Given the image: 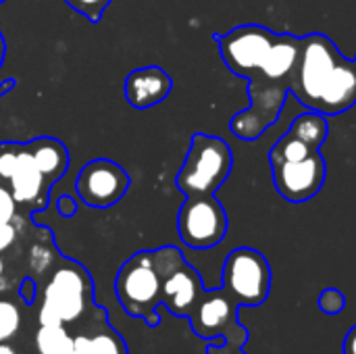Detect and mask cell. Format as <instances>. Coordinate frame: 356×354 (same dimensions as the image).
Masks as SVG:
<instances>
[{
  "instance_id": "cell-1",
  "label": "cell",
  "mask_w": 356,
  "mask_h": 354,
  "mask_svg": "<svg viewBox=\"0 0 356 354\" xmlns=\"http://www.w3.org/2000/svg\"><path fill=\"white\" fill-rule=\"evenodd\" d=\"M92 280L88 271L69 259H63L50 273L44 292L42 305L38 311L40 325H75L92 309Z\"/></svg>"
},
{
  "instance_id": "cell-2",
  "label": "cell",
  "mask_w": 356,
  "mask_h": 354,
  "mask_svg": "<svg viewBox=\"0 0 356 354\" xmlns=\"http://www.w3.org/2000/svg\"><path fill=\"white\" fill-rule=\"evenodd\" d=\"M232 167L234 154L225 140L196 134L175 184L186 196L215 194L229 177Z\"/></svg>"
},
{
  "instance_id": "cell-3",
  "label": "cell",
  "mask_w": 356,
  "mask_h": 354,
  "mask_svg": "<svg viewBox=\"0 0 356 354\" xmlns=\"http://www.w3.org/2000/svg\"><path fill=\"white\" fill-rule=\"evenodd\" d=\"M115 292L127 315L156 328L161 323L159 307L163 305V277L152 263V252L142 250L123 263L115 280Z\"/></svg>"
},
{
  "instance_id": "cell-4",
  "label": "cell",
  "mask_w": 356,
  "mask_h": 354,
  "mask_svg": "<svg viewBox=\"0 0 356 354\" xmlns=\"http://www.w3.org/2000/svg\"><path fill=\"white\" fill-rule=\"evenodd\" d=\"M340 58L342 54L327 35L311 33L307 38H300V54L290 81V92L298 98L300 104L317 111L325 83Z\"/></svg>"
},
{
  "instance_id": "cell-5",
  "label": "cell",
  "mask_w": 356,
  "mask_h": 354,
  "mask_svg": "<svg viewBox=\"0 0 356 354\" xmlns=\"http://www.w3.org/2000/svg\"><path fill=\"white\" fill-rule=\"evenodd\" d=\"M223 288L240 307H261L271 292L269 261L254 248L242 246L227 255L223 265Z\"/></svg>"
},
{
  "instance_id": "cell-6",
  "label": "cell",
  "mask_w": 356,
  "mask_h": 354,
  "mask_svg": "<svg viewBox=\"0 0 356 354\" xmlns=\"http://www.w3.org/2000/svg\"><path fill=\"white\" fill-rule=\"evenodd\" d=\"M177 232L194 250L215 248L227 234V213L215 194L186 196L177 215Z\"/></svg>"
},
{
  "instance_id": "cell-7",
  "label": "cell",
  "mask_w": 356,
  "mask_h": 354,
  "mask_svg": "<svg viewBox=\"0 0 356 354\" xmlns=\"http://www.w3.org/2000/svg\"><path fill=\"white\" fill-rule=\"evenodd\" d=\"M240 305L221 286L217 290H204L196 311L190 317L192 332L202 340H236L246 344L248 330L238 319Z\"/></svg>"
},
{
  "instance_id": "cell-8",
  "label": "cell",
  "mask_w": 356,
  "mask_h": 354,
  "mask_svg": "<svg viewBox=\"0 0 356 354\" xmlns=\"http://www.w3.org/2000/svg\"><path fill=\"white\" fill-rule=\"evenodd\" d=\"M275 40L277 33L263 25H240L225 35L215 33L221 58L236 75L242 77H252L261 71V65Z\"/></svg>"
},
{
  "instance_id": "cell-9",
  "label": "cell",
  "mask_w": 356,
  "mask_h": 354,
  "mask_svg": "<svg viewBox=\"0 0 356 354\" xmlns=\"http://www.w3.org/2000/svg\"><path fill=\"white\" fill-rule=\"evenodd\" d=\"M248 79H250V102L252 104L244 113L236 115L232 119L229 127L238 138L254 140L271 123L277 121V117L284 108L286 94L290 92V86L271 81V79L263 77L261 73H254Z\"/></svg>"
},
{
  "instance_id": "cell-10",
  "label": "cell",
  "mask_w": 356,
  "mask_h": 354,
  "mask_svg": "<svg viewBox=\"0 0 356 354\" xmlns=\"http://www.w3.org/2000/svg\"><path fill=\"white\" fill-rule=\"evenodd\" d=\"M77 196L94 209L117 204L129 190V175L121 165L108 159L90 161L77 175Z\"/></svg>"
},
{
  "instance_id": "cell-11",
  "label": "cell",
  "mask_w": 356,
  "mask_h": 354,
  "mask_svg": "<svg viewBox=\"0 0 356 354\" xmlns=\"http://www.w3.org/2000/svg\"><path fill=\"white\" fill-rule=\"evenodd\" d=\"M271 175L275 190L282 194V198L300 204L319 194V190L325 184L327 165L323 154L317 150L305 161L271 165Z\"/></svg>"
},
{
  "instance_id": "cell-12",
  "label": "cell",
  "mask_w": 356,
  "mask_h": 354,
  "mask_svg": "<svg viewBox=\"0 0 356 354\" xmlns=\"http://www.w3.org/2000/svg\"><path fill=\"white\" fill-rule=\"evenodd\" d=\"M6 186H8L10 194L15 196L17 204L23 207L25 211L33 213V211H40L46 207L52 182L38 167L27 144H19V161H17L15 173Z\"/></svg>"
},
{
  "instance_id": "cell-13",
  "label": "cell",
  "mask_w": 356,
  "mask_h": 354,
  "mask_svg": "<svg viewBox=\"0 0 356 354\" xmlns=\"http://www.w3.org/2000/svg\"><path fill=\"white\" fill-rule=\"evenodd\" d=\"M204 294L198 271L186 261L163 277V307L175 317L190 319Z\"/></svg>"
},
{
  "instance_id": "cell-14",
  "label": "cell",
  "mask_w": 356,
  "mask_h": 354,
  "mask_svg": "<svg viewBox=\"0 0 356 354\" xmlns=\"http://www.w3.org/2000/svg\"><path fill=\"white\" fill-rule=\"evenodd\" d=\"M81 323L86 328L73 334L75 354H127L125 340L108 325L104 309L94 307Z\"/></svg>"
},
{
  "instance_id": "cell-15",
  "label": "cell",
  "mask_w": 356,
  "mask_h": 354,
  "mask_svg": "<svg viewBox=\"0 0 356 354\" xmlns=\"http://www.w3.org/2000/svg\"><path fill=\"white\" fill-rule=\"evenodd\" d=\"M173 88V79L161 67H142L125 77V98L134 108L161 104Z\"/></svg>"
},
{
  "instance_id": "cell-16",
  "label": "cell",
  "mask_w": 356,
  "mask_h": 354,
  "mask_svg": "<svg viewBox=\"0 0 356 354\" xmlns=\"http://www.w3.org/2000/svg\"><path fill=\"white\" fill-rule=\"evenodd\" d=\"M356 102V58H340L336 69L332 71L325 90L319 98L317 111L323 113L325 117L330 115H340L355 106Z\"/></svg>"
},
{
  "instance_id": "cell-17",
  "label": "cell",
  "mask_w": 356,
  "mask_h": 354,
  "mask_svg": "<svg viewBox=\"0 0 356 354\" xmlns=\"http://www.w3.org/2000/svg\"><path fill=\"white\" fill-rule=\"evenodd\" d=\"M298 54H300V38L292 33H277V40L267 52L259 73L271 81L290 86L292 75L296 71Z\"/></svg>"
},
{
  "instance_id": "cell-18",
  "label": "cell",
  "mask_w": 356,
  "mask_h": 354,
  "mask_svg": "<svg viewBox=\"0 0 356 354\" xmlns=\"http://www.w3.org/2000/svg\"><path fill=\"white\" fill-rule=\"evenodd\" d=\"M33 161L42 169V173L54 184L69 167V150L63 142L54 138H38L33 142H27Z\"/></svg>"
},
{
  "instance_id": "cell-19",
  "label": "cell",
  "mask_w": 356,
  "mask_h": 354,
  "mask_svg": "<svg viewBox=\"0 0 356 354\" xmlns=\"http://www.w3.org/2000/svg\"><path fill=\"white\" fill-rule=\"evenodd\" d=\"M29 354H75V340L67 325H40Z\"/></svg>"
},
{
  "instance_id": "cell-20",
  "label": "cell",
  "mask_w": 356,
  "mask_h": 354,
  "mask_svg": "<svg viewBox=\"0 0 356 354\" xmlns=\"http://www.w3.org/2000/svg\"><path fill=\"white\" fill-rule=\"evenodd\" d=\"M290 131L298 138H302L309 146H313L315 150H319V146L327 140L330 134V125L323 113L319 111H307L302 115H298L294 119V123L290 125Z\"/></svg>"
},
{
  "instance_id": "cell-21",
  "label": "cell",
  "mask_w": 356,
  "mask_h": 354,
  "mask_svg": "<svg viewBox=\"0 0 356 354\" xmlns=\"http://www.w3.org/2000/svg\"><path fill=\"white\" fill-rule=\"evenodd\" d=\"M313 152H317L313 146H309L302 138L294 136L292 131H288L286 136H282L277 140V144L271 148L269 152V163L271 165H280V163H296V161H305L307 156H311Z\"/></svg>"
},
{
  "instance_id": "cell-22",
  "label": "cell",
  "mask_w": 356,
  "mask_h": 354,
  "mask_svg": "<svg viewBox=\"0 0 356 354\" xmlns=\"http://www.w3.org/2000/svg\"><path fill=\"white\" fill-rule=\"evenodd\" d=\"M54 263H56V250L52 246L50 236H48V240L35 242L29 248V267L35 275H44Z\"/></svg>"
},
{
  "instance_id": "cell-23",
  "label": "cell",
  "mask_w": 356,
  "mask_h": 354,
  "mask_svg": "<svg viewBox=\"0 0 356 354\" xmlns=\"http://www.w3.org/2000/svg\"><path fill=\"white\" fill-rule=\"evenodd\" d=\"M21 330V311L15 303L0 298V342H10Z\"/></svg>"
},
{
  "instance_id": "cell-24",
  "label": "cell",
  "mask_w": 356,
  "mask_h": 354,
  "mask_svg": "<svg viewBox=\"0 0 356 354\" xmlns=\"http://www.w3.org/2000/svg\"><path fill=\"white\" fill-rule=\"evenodd\" d=\"M317 305L325 315H338L346 309V296L338 288H327L319 294Z\"/></svg>"
},
{
  "instance_id": "cell-25",
  "label": "cell",
  "mask_w": 356,
  "mask_h": 354,
  "mask_svg": "<svg viewBox=\"0 0 356 354\" xmlns=\"http://www.w3.org/2000/svg\"><path fill=\"white\" fill-rule=\"evenodd\" d=\"M19 161V144H0V184H8Z\"/></svg>"
},
{
  "instance_id": "cell-26",
  "label": "cell",
  "mask_w": 356,
  "mask_h": 354,
  "mask_svg": "<svg viewBox=\"0 0 356 354\" xmlns=\"http://www.w3.org/2000/svg\"><path fill=\"white\" fill-rule=\"evenodd\" d=\"M73 10L81 13L83 17H88L92 23H98L102 19V13L106 10V6L111 4V0H65Z\"/></svg>"
},
{
  "instance_id": "cell-27",
  "label": "cell",
  "mask_w": 356,
  "mask_h": 354,
  "mask_svg": "<svg viewBox=\"0 0 356 354\" xmlns=\"http://www.w3.org/2000/svg\"><path fill=\"white\" fill-rule=\"evenodd\" d=\"M19 204L15 200V196L10 194L6 184H0V223H8L15 221V217L19 215Z\"/></svg>"
},
{
  "instance_id": "cell-28",
  "label": "cell",
  "mask_w": 356,
  "mask_h": 354,
  "mask_svg": "<svg viewBox=\"0 0 356 354\" xmlns=\"http://www.w3.org/2000/svg\"><path fill=\"white\" fill-rule=\"evenodd\" d=\"M19 240V215L15 217V221L8 223H0V255L10 250Z\"/></svg>"
},
{
  "instance_id": "cell-29",
  "label": "cell",
  "mask_w": 356,
  "mask_h": 354,
  "mask_svg": "<svg viewBox=\"0 0 356 354\" xmlns=\"http://www.w3.org/2000/svg\"><path fill=\"white\" fill-rule=\"evenodd\" d=\"M207 354H246L244 344L236 340H223V344H209Z\"/></svg>"
},
{
  "instance_id": "cell-30",
  "label": "cell",
  "mask_w": 356,
  "mask_h": 354,
  "mask_svg": "<svg viewBox=\"0 0 356 354\" xmlns=\"http://www.w3.org/2000/svg\"><path fill=\"white\" fill-rule=\"evenodd\" d=\"M35 282H33V277H25L23 282H21V288H19V294L23 296V300L27 303V305H31L33 300H35Z\"/></svg>"
},
{
  "instance_id": "cell-31",
  "label": "cell",
  "mask_w": 356,
  "mask_h": 354,
  "mask_svg": "<svg viewBox=\"0 0 356 354\" xmlns=\"http://www.w3.org/2000/svg\"><path fill=\"white\" fill-rule=\"evenodd\" d=\"M75 211H77V202H73V198H69V196L58 198V213L63 217H73Z\"/></svg>"
},
{
  "instance_id": "cell-32",
  "label": "cell",
  "mask_w": 356,
  "mask_h": 354,
  "mask_svg": "<svg viewBox=\"0 0 356 354\" xmlns=\"http://www.w3.org/2000/svg\"><path fill=\"white\" fill-rule=\"evenodd\" d=\"M342 353L356 354V325H353V328H350V332L346 334L344 344H342Z\"/></svg>"
},
{
  "instance_id": "cell-33",
  "label": "cell",
  "mask_w": 356,
  "mask_h": 354,
  "mask_svg": "<svg viewBox=\"0 0 356 354\" xmlns=\"http://www.w3.org/2000/svg\"><path fill=\"white\" fill-rule=\"evenodd\" d=\"M4 52H6V46H4V38H2V31H0V65H2V61H4ZM13 86H15V79L4 81V83L0 86V96H2L4 92H8Z\"/></svg>"
},
{
  "instance_id": "cell-34",
  "label": "cell",
  "mask_w": 356,
  "mask_h": 354,
  "mask_svg": "<svg viewBox=\"0 0 356 354\" xmlns=\"http://www.w3.org/2000/svg\"><path fill=\"white\" fill-rule=\"evenodd\" d=\"M0 354H23L17 346H13L10 342H0Z\"/></svg>"
},
{
  "instance_id": "cell-35",
  "label": "cell",
  "mask_w": 356,
  "mask_h": 354,
  "mask_svg": "<svg viewBox=\"0 0 356 354\" xmlns=\"http://www.w3.org/2000/svg\"><path fill=\"white\" fill-rule=\"evenodd\" d=\"M4 259H2V255H0V280H2V275H4Z\"/></svg>"
},
{
  "instance_id": "cell-36",
  "label": "cell",
  "mask_w": 356,
  "mask_h": 354,
  "mask_svg": "<svg viewBox=\"0 0 356 354\" xmlns=\"http://www.w3.org/2000/svg\"><path fill=\"white\" fill-rule=\"evenodd\" d=\"M2 2H4V0H0V4H2Z\"/></svg>"
}]
</instances>
